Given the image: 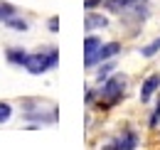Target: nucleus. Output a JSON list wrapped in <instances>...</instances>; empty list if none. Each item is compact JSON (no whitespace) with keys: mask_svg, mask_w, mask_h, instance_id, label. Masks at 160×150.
<instances>
[{"mask_svg":"<svg viewBox=\"0 0 160 150\" xmlns=\"http://www.w3.org/2000/svg\"><path fill=\"white\" fill-rule=\"evenodd\" d=\"M160 52V37L155 39V42H150V44H145L143 49H140V54L143 57H153V54H158Z\"/></svg>","mask_w":160,"mask_h":150,"instance_id":"f8f14e48","label":"nucleus"},{"mask_svg":"<svg viewBox=\"0 0 160 150\" xmlns=\"http://www.w3.org/2000/svg\"><path fill=\"white\" fill-rule=\"evenodd\" d=\"M57 62H59V52H57V47H49L47 52H37V54H27L25 57V69L30 72V74H44V72H49V69H54L57 67Z\"/></svg>","mask_w":160,"mask_h":150,"instance_id":"f257e3e1","label":"nucleus"},{"mask_svg":"<svg viewBox=\"0 0 160 150\" xmlns=\"http://www.w3.org/2000/svg\"><path fill=\"white\" fill-rule=\"evenodd\" d=\"M121 52V44L118 42H108V44H101L99 49L94 52V54H89L84 59V64L86 67H94V64H101V62H106L108 57H116Z\"/></svg>","mask_w":160,"mask_h":150,"instance_id":"7ed1b4c3","label":"nucleus"},{"mask_svg":"<svg viewBox=\"0 0 160 150\" xmlns=\"http://www.w3.org/2000/svg\"><path fill=\"white\" fill-rule=\"evenodd\" d=\"M84 27H86V30H103V27H108V20L103 18V15L89 12L86 20H84Z\"/></svg>","mask_w":160,"mask_h":150,"instance_id":"0eeeda50","label":"nucleus"},{"mask_svg":"<svg viewBox=\"0 0 160 150\" xmlns=\"http://www.w3.org/2000/svg\"><path fill=\"white\" fill-rule=\"evenodd\" d=\"M99 47H101V37H94V35H89V37L84 39V54H86V57L94 54Z\"/></svg>","mask_w":160,"mask_h":150,"instance_id":"1a4fd4ad","label":"nucleus"},{"mask_svg":"<svg viewBox=\"0 0 160 150\" xmlns=\"http://www.w3.org/2000/svg\"><path fill=\"white\" fill-rule=\"evenodd\" d=\"M113 69H116L113 64H101V69H99V81H101V79H106V76L111 74Z\"/></svg>","mask_w":160,"mask_h":150,"instance_id":"4468645a","label":"nucleus"},{"mask_svg":"<svg viewBox=\"0 0 160 150\" xmlns=\"http://www.w3.org/2000/svg\"><path fill=\"white\" fill-rule=\"evenodd\" d=\"M5 25H8L10 30H15V32H25V30H27V22L20 20L18 15H15V18H10V20H5Z\"/></svg>","mask_w":160,"mask_h":150,"instance_id":"9b49d317","label":"nucleus"},{"mask_svg":"<svg viewBox=\"0 0 160 150\" xmlns=\"http://www.w3.org/2000/svg\"><path fill=\"white\" fill-rule=\"evenodd\" d=\"M160 89V74H153V76H148L145 81H143V86H140V101L145 103V101H150V96L155 94Z\"/></svg>","mask_w":160,"mask_h":150,"instance_id":"39448f33","label":"nucleus"},{"mask_svg":"<svg viewBox=\"0 0 160 150\" xmlns=\"http://www.w3.org/2000/svg\"><path fill=\"white\" fill-rule=\"evenodd\" d=\"M145 2L148 0H103V5L111 10V12H131V10H140V8H145Z\"/></svg>","mask_w":160,"mask_h":150,"instance_id":"20e7f679","label":"nucleus"},{"mask_svg":"<svg viewBox=\"0 0 160 150\" xmlns=\"http://www.w3.org/2000/svg\"><path fill=\"white\" fill-rule=\"evenodd\" d=\"M158 121H160V101H158V106H155V111H153V116H150V128H155Z\"/></svg>","mask_w":160,"mask_h":150,"instance_id":"2eb2a0df","label":"nucleus"},{"mask_svg":"<svg viewBox=\"0 0 160 150\" xmlns=\"http://www.w3.org/2000/svg\"><path fill=\"white\" fill-rule=\"evenodd\" d=\"M123 89H126V76H111L106 84H103V89H101V96H99V106L103 108H108V106H113L116 101H121V96H123Z\"/></svg>","mask_w":160,"mask_h":150,"instance_id":"f03ea898","label":"nucleus"},{"mask_svg":"<svg viewBox=\"0 0 160 150\" xmlns=\"http://www.w3.org/2000/svg\"><path fill=\"white\" fill-rule=\"evenodd\" d=\"M10 116H12V106L8 101H0V123L10 121Z\"/></svg>","mask_w":160,"mask_h":150,"instance_id":"ddd939ff","label":"nucleus"},{"mask_svg":"<svg viewBox=\"0 0 160 150\" xmlns=\"http://www.w3.org/2000/svg\"><path fill=\"white\" fill-rule=\"evenodd\" d=\"M136 145H138V135H136L133 131H128L126 135H118V138H116V140H113L108 148H126V150H133Z\"/></svg>","mask_w":160,"mask_h":150,"instance_id":"423d86ee","label":"nucleus"},{"mask_svg":"<svg viewBox=\"0 0 160 150\" xmlns=\"http://www.w3.org/2000/svg\"><path fill=\"white\" fill-rule=\"evenodd\" d=\"M47 27H49V32H59V18H49Z\"/></svg>","mask_w":160,"mask_h":150,"instance_id":"dca6fc26","label":"nucleus"},{"mask_svg":"<svg viewBox=\"0 0 160 150\" xmlns=\"http://www.w3.org/2000/svg\"><path fill=\"white\" fill-rule=\"evenodd\" d=\"M25 57H27V52H22V49H10L8 52V62L10 64H25Z\"/></svg>","mask_w":160,"mask_h":150,"instance_id":"9d476101","label":"nucleus"},{"mask_svg":"<svg viewBox=\"0 0 160 150\" xmlns=\"http://www.w3.org/2000/svg\"><path fill=\"white\" fill-rule=\"evenodd\" d=\"M101 2H103V0H86V2H84V8H86V10H91V8H99Z\"/></svg>","mask_w":160,"mask_h":150,"instance_id":"f3484780","label":"nucleus"},{"mask_svg":"<svg viewBox=\"0 0 160 150\" xmlns=\"http://www.w3.org/2000/svg\"><path fill=\"white\" fill-rule=\"evenodd\" d=\"M18 15V8L12 5V2H5V0H0V22H5V20L15 18Z\"/></svg>","mask_w":160,"mask_h":150,"instance_id":"6e6552de","label":"nucleus"}]
</instances>
